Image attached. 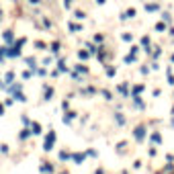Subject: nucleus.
<instances>
[{"instance_id": "nucleus-1", "label": "nucleus", "mask_w": 174, "mask_h": 174, "mask_svg": "<svg viewBox=\"0 0 174 174\" xmlns=\"http://www.w3.org/2000/svg\"><path fill=\"white\" fill-rule=\"evenodd\" d=\"M0 113H2V106H0Z\"/></svg>"}]
</instances>
